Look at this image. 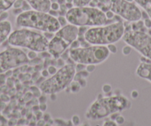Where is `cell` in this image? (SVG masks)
<instances>
[{
    "instance_id": "obj_18",
    "label": "cell",
    "mask_w": 151,
    "mask_h": 126,
    "mask_svg": "<svg viewBox=\"0 0 151 126\" xmlns=\"http://www.w3.org/2000/svg\"><path fill=\"white\" fill-rule=\"evenodd\" d=\"M81 85H79V83L78 82V81H72L70 82V84L69 85V86L66 88L70 91V92L72 93V94H76V93L79 92L81 89Z\"/></svg>"
},
{
    "instance_id": "obj_27",
    "label": "cell",
    "mask_w": 151,
    "mask_h": 126,
    "mask_svg": "<svg viewBox=\"0 0 151 126\" xmlns=\"http://www.w3.org/2000/svg\"><path fill=\"white\" fill-rule=\"evenodd\" d=\"M47 71H48L49 74L50 75H54L55 73H56V72L58 71L57 68H56L55 66H49L48 68H47Z\"/></svg>"
},
{
    "instance_id": "obj_45",
    "label": "cell",
    "mask_w": 151,
    "mask_h": 126,
    "mask_svg": "<svg viewBox=\"0 0 151 126\" xmlns=\"http://www.w3.org/2000/svg\"><path fill=\"white\" fill-rule=\"evenodd\" d=\"M50 98H51V100H56V94H50Z\"/></svg>"
},
{
    "instance_id": "obj_33",
    "label": "cell",
    "mask_w": 151,
    "mask_h": 126,
    "mask_svg": "<svg viewBox=\"0 0 151 126\" xmlns=\"http://www.w3.org/2000/svg\"><path fill=\"white\" fill-rule=\"evenodd\" d=\"M104 14H105V16H106V17H107V19H110L113 18L114 15H115V14H114V13H113L111 10H108V11H105V12H104Z\"/></svg>"
},
{
    "instance_id": "obj_36",
    "label": "cell",
    "mask_w": 151,
    "mask_h": 126,
    "mask_svg": "<svg viewBox=\"0 0 151 126\" xmlns=\"http://www.w3.org/2000/svg\"><path fill=\"white\" fill-rule=\"evenodd\" d=\"M50 9L53 10V11H58V10L59 9V3H57V2H53V3H51Z\"/></svg>"
},
{
    "instance_id": "obj_31",
    "label": "cell",
    "mask_w": 151,
    "mask_h": 126,
    "mask_svg": "<svg viewBox=\"0 0 151 126\" xmlns=\"http://www.w3.org/2000/svg\"><path fill=\"white\" fill-rule=\"evenodd\" d=\"M103 125L104 126H116L117 124L114 120H107V121H104L103 123Z\"/></svg>"
},
{
    "instance_id": "obj_22",
    "label": "cell",
    "mask_w": 151,
    "mask_h": 126,
    "mask_svg": "<svg viewBox=\"0 0 151 126\" xmlns=\"http://www.w3.org/2000/svg\"><path fill=\"white\" fill-rule=\"evenodd\" d=\"M132 51V48L130 47V45H126L124 46V48H122V53L124 55V56H128L131 53Z\"/></svg>"
},
{
    "instance_id": "obj_11",
    "label": "cell",
    "mask_w": 151,
    "mask_h": 126,
    "mask_svg": "<svg viewBox=\"0 0 151 126\" xmlns=\"http://www.w3.org/2000/svg\"><path fill=\"white\" fill-rule=\"evenodd\" d=\"M68 47L70 46L62 38L54 35V37L49 41L47 51L53 57L59 59L64 52L66 51Z\"/></svg>"
},
{
    "instance_id": "obj_7",
    "label": "cell",
    "mask_w": 151,
    "mask_h": 126,
    "mask_svg": "<svg viewBox=\"0 0 151 126\" xmlns=\"http://www.w3.org/2000/svg\"><path fill=\"white\" fill-rule=\"evenodd\" d=\"M70 58L76 63L84 65H99L110 56V51L105 45H93L70 49Z\"/></svg>"
},
{
    "instance_id": "obj_43",
    "label": "cell",
    "mask_w": 151,
    "mask_h": 126,
    "mask_svg": "<svg viewBox=\"0 0 151 126\" xmlns=\"http://www.w3.org/2000/svg\"><path fill=\"white\" fill-rule=\"evenodd\" d=\"M41 74L42 76H44V77H47V76H48L49 75V73L48 71H47V69H45V70H43L41 72Z\"/></svg>"
},
{
    "instance_id": "obj_8",
    "label": "cell",
    "mask_w": 151,
    "mask_h": 126,
    "mask_svg": "<svg viewBox=\"0 0 151 126\" xmlns=\"http://www.w3.org/2000/svg\"><path fill=\"white\" fill-rule=\"evenodd\" d=\"M122 40L142 56L151 60V36L141 30H125Z\"/></svg>"
},
{
    "instance_id": "obj_26",
    "label": "cell",
    "mask_w": 151,
    "mask_h": 126,
    "mask_svg": "<svg viewBox=\"0 0 151 126\" xmlns=\"http://www.w3.org/2000/svg\"><path fill=\"white\" fill-rule=\"evenodd\" d=\"M85 69H86V71L89 73H92V72H93L94 71H95L96 65H93V64L86 65V68H85Z\"/></svg>"
},
{
    "instance_id": "obj_2",
    "label": "cell",
    "mask_w": 151,
    "mask_h": 126,
    "mask_svg": "<svg viewBox=\"0 0 151 126\" xmlns=\"http://www.w3.org/2000/svg\"><path fill=\"white\" fill-rule=\"evenodd\" d=\"M16 24L18 27L36 29L43 32L56 33L61 27L57 18L49 13L28 10L17 16Z\"/></svg>"
},
{
    "instance_id": "obj_37",
    "label": "cell",
    "mask_w": 151,
    "mask_h": 126,
    "mask_svg": "<svg viewBox=\"0 0 151 126\" xmlns=\"http://www.w3.org/2000/svg\"><path fill=\"white\" fill-rule=\"evenodd\" d=\"M8 17V13L5 12L3 14H2L0 15V22H2V21H5V20H7V18Z\"/></svg>"
},
{
    "instance_id": "obj_24",
    "label": "cell",
    "mask_w": 151,
    "mask_h": 126,
    "mask_svg": "<svg viewBox=\"0 0 151 126\" xmlns=\"http://www.w3.org/2000/svg\"><path fill=\"white\" fill-rule=\"evenodd\" d=\"M71 122L74 125H79L80 124V118L78 115H73L71 119Z\"/></svg>"
},
{
    "instance_id": "obj_41",
    "label": "cell",
    "mask_w": 151,
    "mask_h": 126,
    "mask_svg": "<svg viewBox=\"0 0 151 126\" xmlns=\"http://www.w3.org/2000/svg\"><path fill=\"white\" fill-rule=\"evenodd\" d=\"M139 96V93H138L137 91H133L131 93V97L133 99H136Z\"/></svg>"
},
{
    "instance_id": "obj_25",
    "label": "cell",
    "mask_w": 151,
    "mask_h": 126,
    "mask_svg": "<svg viewBox=\"0 0 151 126\" xmlns=\"http://www.w3.org/2000/svg\"><path fill=\"white\" fill-rule=\"evenodd\" d=\"M112 91V87L111 85H109V84H104L102 86V91L104 94H109V93L111 92Z\"/></svg>"
},
{
    "instance_id": "obj_20",
    "label": "cell",
    "mask_w": 151,
    "mask_h": 126,
    "mask_svg": "<svg viewBox=\"0 0 151 126\" xmlns=\"http://www.w3.org/2000/svg\"><path fill=\"white\" fill-rule=\"evenodd\" d=\"M114 121L116 122L117 125H121L124 124V122H125V119H124V117H122V116L118 115V114H117L116 117L114 119Z\"/></svg>"
},
{
    "instance_id": "obj_5",
    "label": "cell",
    "mask_w": 151,
    "mask_h": 126,
    "mask_svg": "<svg viewBox=\"0 0 151 126\" xmlns=\"http://www.w3.org/2000/svg\"><path fill=\"white\" fill-rule=\"evenodd\" d=\"M8 42L14 47L24 48L37 53L47 50L49 44V40L45 35L27 28L18 29L11 32Z\"/></svg>"
},
{
    "instance_id": "obj_13",
    "label": "cell",
    "mask_w": 151,
    "mask_h": 126,
    "mask_svg": "<svg viewBox=\"0 0 151 126\" xmlns=\"http://www.w3.org/2000/svg\"><path fill=\"white\" fill-rule=\"evenodd\" d=\"M33 10L48 13L50 10V0H25Z\"/></svg>"
},
{
    "instance_id": "obj_30",
    "label": "cell",
    "mask_w": 151,
    "mask_h": 126,
    "mask_svg": "<svg viewBox=\"0 0 151 126\" xmlns=\"http://www.w3.org/2000/svg\"><path fill=\"white\" fill-rule=\"evenodd\" d=\"M27 57L29 58V59H35V58L37 56V52L34 51V50H30V51H29L28 53H27Z\"/></svg>"
},
{
    "instance_id": "obj_32",
    "label": "cell",
    "mask_w": 151,
    "mask_h": 126,
    "mask_svg": "<svg viewBox=\"0 0 151 126\" xmlns=\"http://www.w3.org/2000/svg\"><path fill=\"white\" fill-rule=\"evenodd\" d=\"M76 81H78L82 88H85L87 85V81L85 78H79V79H76Z\"/></svg>"
},
{
    "instance_id": "obj_9",
    "label": "cell",
    "mask_w": 151,
    "mask_h": 126,
    "mask_svg": "<svg viewBox=\"0 0 151 126\" xmlns=\"http://www.w3.org/2000/svg\"><path fill=\"white\" fill-rule=\"evenodd\" d=\"M30 62L27 54L19 48H9L0 53V74Z\"/></svg>"
},
{
    "instance_id": "obj_1",
    "label": "cell",
    "mask_w": 151,
    "mask_h": 126,
    "mask_svg": "<svg viewBox=\"0 0 151 126\" xmlns=\"http://www.w3.org/2000/svg\"><path fill=\"white\" fill-rule=\"evenodd\" d=\"M130 107L131 102L127 97L122 95L105 97L99 96L88 108L85 116L89 120H98L125 111Z\"/></svg>"
},
{
    "instance_id": "obj_48",
    "label": "cell",
    "mask_w": 151,
    "mask_h": 126,
    "mask_svg": "<svg viewBox=\"0 0 151 126\" xmlns=\"http://www.w3.org/2000/svg\"><path fill=\"white\" fill-rule=\"evenodd\" d=\"M127 1H128V2H134L133 0H127Z\"/></svg>"
},
{
    "instance_id": "obj_35",
    "label": "cell",
    "mask_w": 151,
    "mask_h": 126,
    "mask_svg": "<svg viewBox=\"0 0 151 126\" xmlns=\"http://www.w3.org/2000/svg\"><path fill=\"white\" fill-rule=\"evenodd\" d=\"M144 25L146 27H147V28L151 27V19L150 17L145 19V21H144Z\"/></svg>"
},
{
    "instance_id": "obj_28",
    "label": "cell",
    "mask_w": 151,
    "mask_h": 126,
    "mask_svg": "<svg viewBox=\"0 0 151 126\" xmlns=\"http://www.w3.org/2000/svg\"><path fill=\"white\" fill-rule=\"evenodd\" d=\"M70 49H74V48H80L81 47L80 42H79V41L78 40H76L75 41H73L72 43H71V45H70Z\"/></svg>"
},
{
    "instance_id": "obj_40",
    "label": "cell",
    "mask_w": 151,
    "mask_h": 126,
    "mask_svg": "<svg viewBox=\"0 0 151 126\" xmlns=\"http://www.w3.org/2000/svg\"><path fill=\"white\" fill-rule=\"evenodd\" d=\"M39 108L41 111H45L47 110V106L46 105V103H40V106H39Z\"/></svg>"
},
{
    "instance_id": "obj_47",
    "label": "cell",
    "mask_w": 151,
    "mask_h": 126,
    "mask_svg": "<svg viewBox=\"0 0 151 126\" xmlns=\"http://www.w3.org/2000/svg\"><path fill=\"white\" fill-rule=\"evenodd\" d=\"M66 2H68V3H73V0H66Z\"/></svg>"
},
{
    "instance_id": "obj_12",
    "label": "cell",
    "mask_w": 151,
    "mask_h": 126,
    "mask_svg": "<svg viewBox=\"0 0 151 126\" xmlns=\"http://www.w3.org/2000/svg\"><path fill=\"white\" fill-rule=\"evenodd\" d=\"M79 28L77 26L68 24L63 27H61L59 30L56 31L55 35L62 38L70 46L73 42L77 40Z\"/></svg>"
},
{
    "instance_id": "obj_23",
    "label": "cell",
    "mask_w": 151,
    "mask_h": 126,
    "mask_svg": "<svg viewBox=\"0 0 151 126\" xmlns=\"http://www.w3.org/2000/svg\"><path fill=\"white\" fill-rule=\"evenodd\" d=\"M58 21H59V24H60L61 27H63V26L66 25V24H68V20H67L66 17H58L57 18Z\"/></svg>"
},
{
    "instance_id": "obj_3",
    "label": "cell",
    "mask_w": 151,
    "mask_h": 126,
    "mask_svg": "<svg viewBox=\"0 0 151 126\" xmlns=\"http://www.w3.org/2000/svg\"><path fill=\"white\" fill-rule=\"evenodd\" d=\"M68 23L77 27L104 25L108 19L104 11L95 7H73L65 14Z\"/></svg>"
},
{
    "instance_id": "obj_42",
    "label": "cell",
    "mask_w": 151,
    "mask_h": 126,
    "mask_svg": "<svg viewBox=\"0 0 151 126\" xmlns=\"http://www.w3.org/2000/svg\"><path fill=\"white\" fill-rule=\"evenodd\" d=\"M43 117H44L45 122H49L51 120V117H50V115L49 114H45V115L43 116Z\"/></svg>"
},
{
    "instance_id": "obj_19",
    "label": "cell",
    "mask_w": 151,
    "mask_h": 126,
    "mask_svg": "<svg viewBox=\"0 0 151 126\" xmlns=\"http://www.w3.org/2000/svg\"><path fill=\"white\" fill-rule=\"evenodd\" d=\"M93 0H73V5L74 7H83L88 6L91 3Z\"/></svg>"
},
{
    "instance_id": "obj_21",
    "label": "cell",
    "mask_w": 151,
    "mask_h": 126,
    "mask_svg": "<svg viewBox=\"0 0 151 126\" xmlns=\"http://www.w3.org/2000/svg\"><path fill=\"white\" fill-rule=\"evenodd\" d=\"M107 49H108L109 51H110V53H113V54H115V53H117L118 48H117V47L114 44L107 45Z\"/></svg>"
},
{
    "instance_id": "obj_4",
    "label": "cell",
    "mask_w": 151,
    "mask_h": 126,
    "mask_svg": "<svg viewBox=\"0 0 151 126\" xmlns=\"http://www.w3.org/2000/svg\"><path fill=\"white\" fill-rule=\"evenodd\" d=\"M124 31V24L119 22L108 25L88 28L85 34V39L93 45H107L114 44L122 39Z\"/></svg>"
},
{
    "instance_id": "obj_10",
    "label": "cell",
    "mask_w": 151,
    "mask_h": 126,
    "mask_svg": "<svg viewBox=\"0 0 151 126\" xmlns=\"http://www.w3.org/2000/svg\"><path fill=\"white\" fill-rule=\"evenodd\" d=\"M110 10L130 22H136L142 18V12L136 4L127 0H110Z\"/></svg>"
},
{
    "instance_id": "obj_34",
    "label": "cell",
    "mask_w": 151,
    "mask_h": 126,
    "mask_svg": "<svg viewBox=\"0 0 151 126\" xmlns=\"http://www.w3.org/2000/svg\"><path fill=\"white\" fill-rule=\"evenodd\" d=\"M7 124H8V120L2 114H0V126L6 125Z\"/></svg>"
},
{
    "instance_id": "obj_16",
    "label": "cell",
    "mask_w": 151,
    "mask_h": 126,
    "mask_svg": "<svg viewBox=\"0 0 151 126\" xmlns=\"http://www.w3.org/2000/svg\"><path fill=\"white\" fill-rule=\"evenodd\" d=\"M151 19V0H133Z\"/></svg>"
},
{
    "instance_id": "obj_15",
    "label": "cell",
    "mask_w": 151,
    "mask_h": 126,
    "mask_svg": "<svg viewBox=\"0 0 151 126\" xmlns=\"http://www.w3.org/2000/svg\"><path fill=\"white\" fill-rule=\"evenodd\" d=\"M12 30L11 23L8 20L0 22V45L8 40Z\"/></svg>"
},
{
    "instance_id": "obj_14",
    "label": "cell",
    "mask_w": 151,
    "mask_h": 126,
    "mask_svg": "<svg viewBox=\"0 0 151 126\" xmlns=\"http://www.w3.org/2000/svg\"><path fill=\"white\" fill-rule=\"evenodd\" d=\"M136 73L139 77L147 80L151 83V63L141 62L136 68Z\"/></svg>"
},
{
    "instance_id": "obj_46",
    "label": "cell",
    "mask_w": 151,
    "mask_h": 126,
    "mask_svg": "<svg viewBox=\"0 0 151 126\" xmlns=\"http://www.w3.org/2000/svg\"><path fill=\"white\" fill-rule=\"evenodd\" d=\"M59 122V120H55V122ZM62 122H64L63 120H62ZM59 125H65L64 123H59Z\"/></svg>"
},
{
    "instance_id": "obj_17",
    "label": "cell",
    "mask_w": 151,
    "mask_h": 126,
    "mask_svg": "<svg viewBox=\"0 0 151 126\" xmlns=\"http://www.w3.org/2000/svg\"><path fill=\"white\" fill-rule=\"evenodd\" d=\"M16 0H0V15L11 9Z\"/></svg>"
},
{
    "instance_id": "obj_6",
    "label": "cell",
    "mask_w": 151,
    "mask_h": 126,
    "mask_svg": "<svg viewBox=\"0 0 151 126\" xmlns=\"http://www.w3.org/2000/svg\"><path fill=\"white\" fill-rule=\"evenodd\" d=\"M76 71L74 64L62 66L54 75L43 81L40 85V90L45 94H57L65 90L74 79Z\"/></svg>"
},
{
    "instance_id": "obj_44",
    "label": "cell",
    "mask_w": 151,
    "mask_h": 126,
    "mask_svg": "<svg viewBox=\"0 0 151 126\" xmlns=\"http://www.w3.org/2000/svg\"><path fill=\"white\" fill-rule=\"evenodd\" d=\"M48 13L50 14V15L53 16V17H57L58 16V11H53V10L50 9V11H49Z\"/></svg>"
},
{
    "instance_id": "obj_39",
    "label": "cell",
    "mask_w": 151,
    "mask_h": 126,
    "mask_svg": "<svg viewBox=\"0 0 151 126\" xmlns=\"http://www.w3.org/2000/svg\"><path fill=\"white\" fill-rule=\"evenodd\" d=\"M39 102L40 103H46V102H47V97L45 95H42L39 98Z\"/></svg>"
},
{
    "instance_id": "obj_29",
    "label": "cell",
    "mask_w": 151,
    "mask_h": 126,
    "mask_svg": "<svg viewBox=\"0 0 151 126\" xmlns=\"http://www.w3.org/2000/svg\"><path fill=\"white\" fill-rule=\"evenodd\" d=\"M23 2L24 0H16L15 3L14 4V8L15 9H19V8H21L22 6Z\"/></svg>"
},
{
    "instance_id": "obj_38",
    "label": "cell",
    "mask_w": 151,
    "mask_h": 126,
    "mask_svg": "<svg viewBox=\"0 0 151 126\" xmlns=\"http://www.w3.org/2000/svg\"><path fill=\"white\" fill-rule=\"evenodd\" d=\"M45 37L47 39V40L50 41V40H51L53 37H54L55 34L53 33H50V32H45Z\"/></svg>"
}]
</instances>
